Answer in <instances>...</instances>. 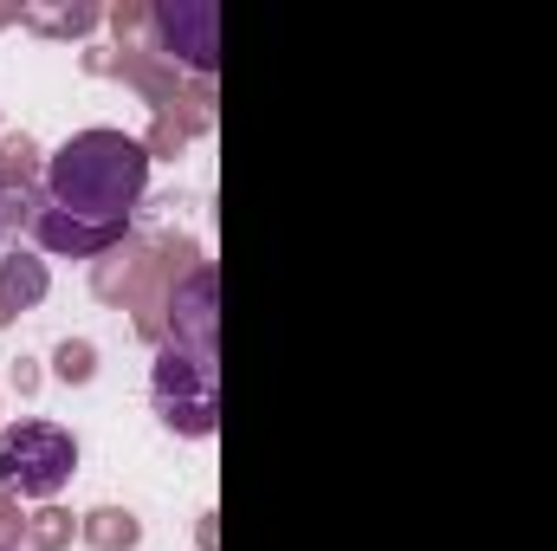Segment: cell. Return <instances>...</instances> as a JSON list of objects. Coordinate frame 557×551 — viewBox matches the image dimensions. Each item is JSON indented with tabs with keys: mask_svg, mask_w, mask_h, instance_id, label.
Segmentation results:
<instances>
[{
	"mask_svg": "<svg viewBox=\"0 0 557 551\" xmlns=\"http://www.w3.org/2000/svg\"><path fill=\"white\" fill-rule=\"evenodd\" d=\"M149 188V149L124 131H78L46 162V201L85 228H124Z\"/></svg>",
	"mask_w": 557,
	"mask_h": 551,
	"instance_id": "6da1fadb",
	"label": "cell"
},
{
	"mask_svg": "<svg viewBox=\"0 0 557 551\" xmlns=\"http://www.w3.org/2000/svg\"><path fill=\"white\" fill-rule=\"evenodd\" d=\"M149 390H156V409H162V421H169L175 434H195V441L214 434V421H221V370H214L208 351L169 344V351L156 357Z\"/></svg>",
	"mask_w": 557,
	"mask_h": 551,
	"instance_id": "7a4b0ae2",
	"label": "cell"
},
{
	"mask_svg": "<svg viewBox=\"0 0 557 551\" xmlns=\"http://www.w3.org/2000/svg\"><path fill=\"white\" fill-rule=\"evenodd\" d=\"M78 467V441L59 421H13L0 434V487L20 500H52Z\"/></svg>",
	"mask_w": 557,
	"mask_h": 551,
	"instance_id": "3957f363",
	"label": "cell"
},
{
	"mask_svg": "<svg viewBox=\"0 0 557 551\" xmlns=\"http://www.w3.org/2000/svg\"><path fill=\"white\" fill-rule=\"evenodd\" d=\"M175 325H169V344H182V351H208L214 357V273L208 267H195L188 285L175 292Z\"/></svg>",
	"mask_w": 557,
	"mask_h": 551,
	"instance_id": "277c9868",
	"label": "cell"
},
{
	"mask_svg": "<svg viewBox=\"0 0 557 551\" xmlns=\"http://www.w3.org/2000/svg\"><path fill=\"white\" fill-rule=\"evenodd\" d=\"M26 221H33L39 247H52V254H72V260H91V254H104V247H117V241H124V228H85V221L59 215L52 201H39Z\"/></svg>",
	"mask_w": 557,
	"mask_h": 551,
	"instance_id": "5b68a950",
	"label": "cell"
},
{
	"mask_svg": "<svg viewBox=\"0 0 557 551\" xmlns=\"http://www.w3.org/2000/svg\"><path fill=\"white\" fill-rule=\"evenodd\" d=\"M156 26H162V39L175 46V39H188L182 46V59L195 65V72H208L214 65V7H162L156 13Z\"/></svg>",
	"mask_w": 557,
	"mask_h": 551,
	"instance_id": "8992f818",
	"label": "cell"
},
{
	"mask_svg": "<svg viewBox=\"0 0 557 551\" xmlns=\"http://www.w3.org/2000/svg\"><path fill=\"white\" fill-rule=\"evenodd\" d=\"M39 298H46V267L26 260V254H13V260L0 267V318H13V311H26V305H39Z\"/></svg>",
	"mask_w": 557,
	"mask_h": 551,
	"instance_id": "52a82bcc",
	"label": "cell"
},
{
	"mask_svg": "<svg viewBox=\"0 0 557 551\" xmlns=\"http://www.w3.org/2000/svg\"><path fill=\"white\" fill-rule=\"evenodd\" d=\"M91 539H98L104 551H131L137 546V519L117 513V506H104V513H91Z\"/></svg>",
	"mask_w": 557,
	"mask_h": 551,
	"instance_id": "ba28073f",
	"label": "cell"
},
{
	"mask_svg": "<svg viewBox=\"0 0 557 551\" xmlns=\"http://www.w3.org/2000/svg\"><path fill=\"white\" fill-rule=\"evenodd\" d=\"M91 370H98V357H91V344H59V377L65 383H91Z\"/></svg>",
	"mask_w": 557,
	"mask_h": 551,
	"instance_id": "9c48e42d",
	"label": "cell"
},
{
	"mask_svg": "<svg viewBox=\"0 0 557 551\" xmlns=\"http://www.w3.org/2000/svg\"><path fill=\"white\" fill-rule=\"evenodd\" d=\"M20 221H26V208H20V195H13V182H0V241H7V234H13Z\"/></svg>",
	"mask_w": 557,
	"mask_h": 551,
	"instance_id": "30bf717a",
	"label": "cell"
}]
</instances>
